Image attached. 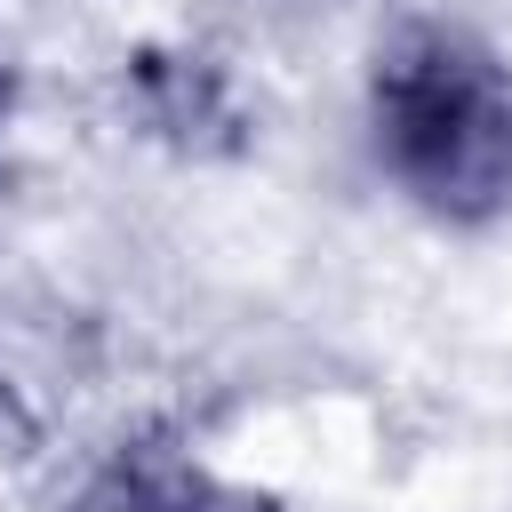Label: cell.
<instances>
[{
    "label": "cell",
    "mask_w": 512,
    "mask_h": 512,
    "mask_svg": "<svg viewBox=\"0 0 512 512\" xmlns=\"http://www.w3.org/2000/svg\"><path fill=\"white\" fill-rule=\"evenodd\" d=\"M0 112H8V72H0Z\"/></svg>",
    "instance_id": "obj_3"
},
{
    "label": "cell",
    "mask_w": 512,
    "mask_h": 512,
    "mask_svg": "<svg viewBox=\"0 0 512 512\" xmlns=\"http://www.w3.org/2000/svg\"><path fill=\"white\" fill-rule=\"evenodd\" d=\"M88 512H200V488L168 456H136L88 496Z\"/></svg>",
    "instance_id": "obj_2"
},
{
    "label": "cell",
    "mask_w": 512,
    "mask_h": 512,
    "mask_svg": "<svg viewBox=\"0 0 512 512\" xmlns=\"http://www.w3.org/2000/svg\"><path fill=\"white\" fill-rule=\"evenodd\" d=\"M368 128L392 184L440 224L512 208V72L456 24H400L368 72Z\"/></svg>",
    "instance_id": "obj_1"
}]
</instances>
